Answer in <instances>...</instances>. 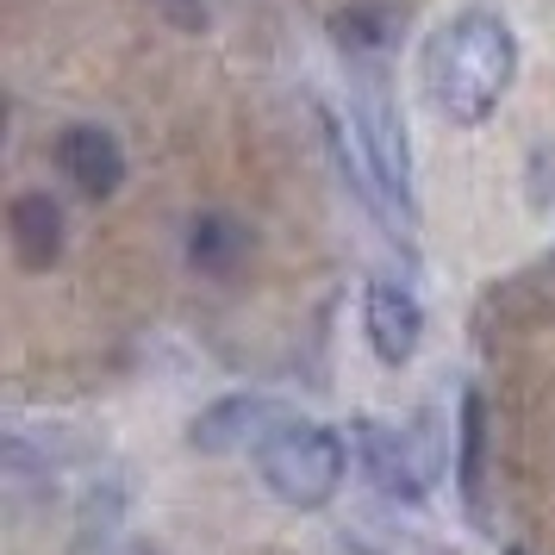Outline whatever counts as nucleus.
I'll list each match as a JSON object with an SVG mask.
<instances>
[{
    "label": "nucleus",
    "mask_w": 555,
    "mask_h": 555,
    "mask_svg": "<svg viewBox=\"0 0 555 555\" xmlns=\"http://www.w3.org/2000/svg\"><path fill=\"white\" fill-rule=\"evenodd\" d=\"M362 331H369L380 362L400 369V362H412L418 337H425V312H418V300L405 294L400 281H369V294H362Z\"/></svg>",
    "instance_id": "obj_5"
},
{
    "label": "nucleus",
    "mask_w": 555,
    "mask_h": 555,
    "mask_svg": "<svg viewBox=\"0 0 555 555\" xmlns=\"http://www.w3.org/2000/svg\"><path fill=\"white\" fill-rule=\"evenodd\" d=\"M505 555H525V550H505Z\"/></svg>",
    "instance_id": "obj_13"
},
{
    "label": "nucleus",
    "mask_w": 555,
    "mask_h": 555,
    "mask_svg": "<svg viewBox=\"0 0 555 555\" xmlns=\"http://www.w3.org/2000/svg\"><path fill=\"white\" fill-rule=\"evenodd\" d=\"M244 256H250V231L237 225L231 212H201L188 225V262H194V275L225 281L244 269Z\"/></svg>",
    "instance_id": "obj_9"
},
{
    "label": "nucleus",
    "mask_w": 555,
    "mask_h": 555,
    "mask_svg": "<svg viewBox=\"0 0 555 555\" xmlns=\"http://www.w3.org/2000/svg\"><path fill=\"white\" fill-rule=\"evenodd\" d=\"M56 169L69 176L76 194L88 201H106V194H119L126 188V151H119V138L106 126H69L56 138Z\"/></svg>",
    "instance_id": "obj_4"
},
{
    "label": "nucleus",
    "mask_w": 555,
    "mask_h": 555,
    "mask_svg": "<svg viewBox=\"0 0 555 555\" xmlns=\"http://www.w3.org/2000/svg\"><path fill=\"white\" fill-rule=\"evenodd\" d=\"M256 468H262V480H269V493H275L281 505L319 512V505L337 500L350 455H344V437L331 425H312V418H294V412H287V418L256 443Z\"/></svg>",
    "instance_id": "obj_2"
},
{
    "label": "nucleus",
    "mask_w": 555,
    "mask_h": 555,
    "mask_svg": "<svg viewBox=\"0 0 555 555\" xmlns=\"http://www.w3.org/2000/svg\"><path fill=\"white\" fill-rule=\"evenodd\" d=\"M287 412L281 405H269V400H256V393H231V400H219V405H206L201 418L188 425V437H194V450H206V455H225V450H256L269 430L281 425Z\"/></svg>",
    "instance_id": "obj_6"
},
{
    "label": "nucleus",
    "mask_w": 555,
    "mask_h": 555,
    "mask_svg": "<svg viewBox=\"0 0 555 555\" xmlns=\"http://www.w3.org/2000/svg\"><path fill=\"white\" fill-rule=\"evenodd\" d=\"M7 237H13V256H20V269H31V275L56 269V262H63V244H69L63 206H56L51 194H38V188L13 194V206H7Z\"/></svg>",
    "instance_id": "obj_7"
},
{
    "label": "nucleus",
    "mask_w": 555,
    "mask_h": 555,
    "mask_svg": "<svg viewBox=\"0 0 555 555\" xmlns=\"http://www.w3.org/2000/svg\"><path fill=\"white\" fill-rule=\"evenodd\" d=\"M480 455H487V400L468 393L462 400V468H455V487H462L475 518H480Z\"/></svg>",
    "instance_id": "obj_11"
},
{
    "label": "nucleus",
    "mask_w": 555,
    "mask_h": 555,
    "mask_svg": "<svg viewBox=\"0 0 555 555\" xmlns=\"http://www.w3.org/2000/svg\"><path fill=\"white\" fill-rule=\"evenodd\" d=\"M356 138H362V151H369V169H375L380 194L387 201L412 206V156H405V126L393 101H387V88L369 81L362 94H356Z\"/></svg>",
    "instance_id": "obj_3"
},
{
    "label": "nucleus",
    "mask_w": 555,
    "mask_h": 555,
    "mask_svg": "<svg viewBox=\"0 0 555 555\" xmlns=\"http://www.w3.org/2000/svg\"><path fill=\"white\" fill-rule=\"evenodd\" d=\"M163 7V20L181 31H206V0H156Z\"/></svg>",
    "instance_id": "obj_12"
},
{
    "label": "nucleus",
    "mask_w": 555,
    "mask_h": 555,
    "mask_svg": "<svg viewBox=\"0 0 555 555\" xmlns=\"http://www.w3.org/2000/svg\"><path fill=\"white\" fill-rule=\"evenodd\" d=\"M518 76V38L493 13H455L450 26L430 31L425 56H418V81H425L430 106L450 126H480L493 119L505 88Z\"/></svg>",
    "instance_id": "obj_1"
},
{
    "label": "nucleus",
    "mask_w": 555,
    "mask_h": 555,
    "mask_svg": "<svg viewBox=\"0 0 555 555\" xmlns=\"http://www.w3.org/2000/svg\"><path fill=\"white\" fill-rule=\"evenodd\" d=\"M393 31H400V13H393L387 0H356V7H337V13H331V44H337L344 56L387 51Z\"/></svg>",
    "instance_id": "obj_10"
},
{
    "label": "nucleus",
    "mask_w": 555,
    "mask_h": 555,
    "mask_svg": "<svg viewBox=\"0 0 555 555\" xmlns=\"http://www.w3.org/2000/svg\"><path fill=\"white\" fill-rule=\"evenodd\" d=\"M350 437H356V455H362L369 480H375V487L387 493V500H405V505H418V500H425V475L412 468V450H405V437H400V430L375 425V418H356Z\"/></svg>",
    "instance_id": "obj_8"
}]
</instances>
